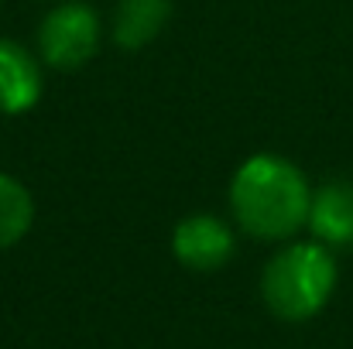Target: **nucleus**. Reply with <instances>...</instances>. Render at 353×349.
Listing matches in <instances>:
<instances>
[{"label":"nucleus","instance_id":"f257e3e1","mask_svg":"<svg viewBox=\"0 0 353 349\" xmlns=\"http://www.w3.org/2000/svg\"><path fill=\"white\" fill-rule=\"evenodd\" d=\"M227 199L234 223L247 236L285 243L295 240L309 223L312 182L292 158L261 151L236 165Z\"/></svg>","mask_w":353,"mask_h":349},{"label":"nucleus","instance_id":"0eeeda50","mask_svg":"<svg viewBox=\"0 0 353 349\" xmlns=\"http://www.w3.org/2000/svg\"><path fill=\"white\" fill-rule=\"evenodd\" d=\"M172 17V0H117L114 7V45L120 52H141L151 45Z\"/></svg>","mask_w":353,"mask_h":349},{"label":"nucleus","instance_id":"f03ea898","mask_svg":"<svg viewBox=\"0 0 353 349\" xmlns=\"http://www.w3.org/2000/svg\"><path fill=\"white\" fill-rule=\"evenodd\" d=\"M340 281L336 253L319 240H285L261 271V298L281 322L316 319Z\"/></svg>","mask_w":353,"mask_h":349},{"label":"nucleus","instance_id":"423d86ee","mask_svg":"<svg viewBox=\"0 0 353 349\" xmlns=\"http://www.w3.org/2000/svg\"><path fill=\"white\" fill-rule=\"evenodd\" d=\"M305 230L312 233V240L326 243L333 253L353 250V182L333 178V182L312 189Z\"/></svg>","mask_w":353,"mask_h":349},{"label":"nucleus","instance_id":"7ed1b4c3","mask_svg":"<svg viewBox=\"0 0 353 349\" xmlns=\"http://www.w3.org/2000/svg\"><path fill=\"white\" fill-rule=\"evenodd\" d=\"M38 59L48 69L76 72L97 59L103 45V21L86 0H59L38 24Z\"/></svg>","mask_w":353,"mask_h":349},{"label":"nucleus","instance_id":"6e6552de","mask_svg":"<svg viewBox=\"0 0 353 349\" xmlns=\"http://www.w3.org/2000/svg\"><path fill=\"white\" fill-rule=\"evenodd\" d=\"M34 226V195L31 189L0 171V250H10L17 246Z\"/></svg>","mask_w":353,"mask_h":349},{"label":"nucleus","instance_id":"39448f33","mask_svg":"<svg viewBox=\"0 0 353 349\" xmlns=\"http://www.w3.org/2000/svg\"><path fill=\"white\" fill-rule=\"evenodd\" d=\"M41 59L14 38H0V114L21 116L41 103Z\"/></svg>","mask_w":353,"mask_h":349},{"label":"nucleus","instance_id":"20e7f679","mask_svg":"<svg viewBox=\"0 0 353 349\" xmlns=\"http://www.w3.org/2000/svg\"><path fill=\"white\" fill-rule=\"evenodd\" d=\"M172 253L185 271L213 274V271H220L234 260V226L216 213H189L172 230Z\"/></svg>","mask_w":353,"mask_h":349},{"label":"nucleus","instance_id":"1a4fd4ad","mask_svg":"<svg viewBox=\"0 0 353 349\" xmlns=\"http://www.w3.org/2000/svg\"><path fill=\"white\" fill-rule=\"evenodd\" d=\"M0 7H3V0H0Z\"/></svg>","mask_w":353,"mask_h":349}]
</instances>
